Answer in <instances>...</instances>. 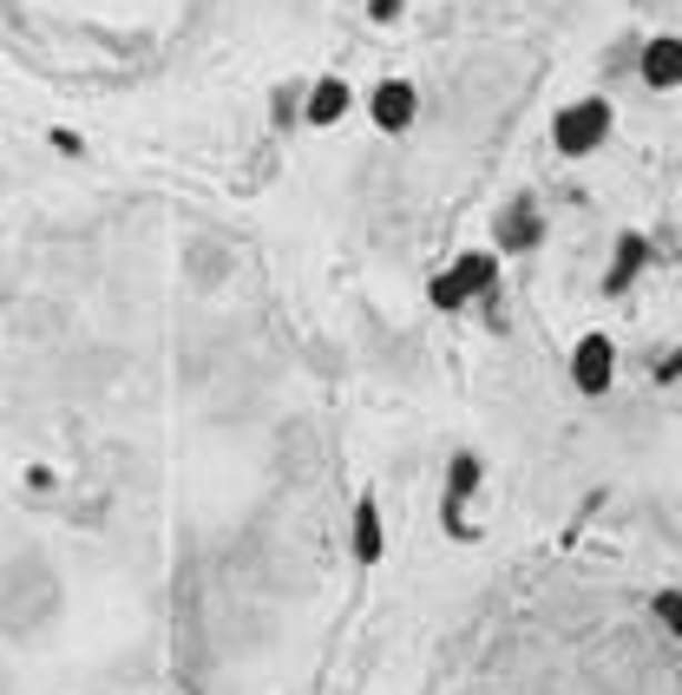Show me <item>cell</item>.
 Returning a JSON list of instances; mask_svg holds the SVG:
<instances>
[{
	"label": "cell",
	"instance_id": "7c38bea8",
	"mask_svg": "<svg viewBox=\"0 0 682 695\" xmlns=\"http://www.w3.org/2000/svg\"><path fill=\"white\" fill-rule=\"evenodd\" d=\"M368 13H374V20H394V13H401V0H368Z\"/></svg>",
	"mask_w": 682,
	"mask_h": 695
},
{
	"label": "cell",
	"instance_id": "ba28073f",
	"mask_svg": "<svg viewBox=\"0 0 682 695\" xmlns=\"http://www.w3.org/2000/svg\"><path fill=\"white\" fill-rule=\"evenodd\" d=\"M643 256H650V250H643V236H616V263H611V276H604V289H630V276H636V270H643Z\"/></svg>",
	"mask_w": 682,
	"mask_h": 695
},
{
	"label": "cell",
	"instance_id": "7a4b0ae2",
	"mask_svg": "<svg viewBox=\"0 0 682 695\" xmlns=\"http://www.w3.org/2000/svg\"><path fill=\"white\" fill-rule=\"evenodd\" d=\"M492 270H499V263H492L485 250H479V256H460V263H453L447 276H433V289H427V295H433L440 309H460L467 295H479V289H492Z\"/></svg>",
	"mask_w": 682,
	"mask_h": 695
},
{
	"label": "cell",
	"instance_id": "9c48e42d",
	"mask_svg": "<svg viewBox=\"0 0 682 695\" xmlns=\"http://www.w3.org/2000/svg\"><path fill=\"white\" fill-rule=\"evenodd\" d=\"M354 557H361V564L381 557V512H374L368 498H361V512H354Z\"/></svg>",
	"mask_w": 682,
	"mask_h": 695
},
{
	"label": "cell",
	"instance_id": "52a82bcc",
	"mask_svg": "<svg viewBox=\"0 0 682 695\" xmlns=\"http://www.w3.org/2000/svg\"><path fill=\"white\" fill-rule=\"evenodd\" d=\"M341 112H348V85H341V79H315V92H309V125H335Z\"/></svg>",
	"mask_w": 682,
	"mask_h": 695
},
{
	"label": "cell",
	"instance_id": "6da1fadb",
	"mask_svg": "<svg viewBox=\"0 0 682 695\" xmlns=\"http://www.w3.org/2000/svg\"><path fill=\"white\" fill-rule=\"evenodd\" d=\"M551 139H558L564 158L598 151V144L611 139V99H578V105H564V112H558V125H551Z\"/></svg>",
	"mask_w": 682,
	"mask_h": 695
},
{
	"label": "cell",
	"instance_id": "5b68a950",
	"mask_svg": "<svg viewBox=\"0 0 682 695\" xmlns=\"http://www.w3.org/2000/svg\"><path fill=\"white\" fill-rule=\"evenodd\" d=\"M643 79L650 85H682V40H670V33H656L650 47H643Z\"/></svg>",
	"mask_w": 682,
	"mask_h": 695
},
{
	"label": "cell",
	"instance_id": "8992f818",
	"mask_svg": "<svg viewBox=\"0 0 682 695\" xmlns=\"http://www.w3.org/2000/svg\"><path fill=\"white\" fill-rule=\"evenodd\" d=\"M532 243H539V210H532V198H519L499 216V250H532Z\"/></svg>",
	"mask_w": 682,
	"mask_h": 695
},
{
	"label": "cell",
	"instance_id": "277c9868",
	"mask_svg": "<svg viewBox=\"0 0 682 695\" xmlns=\"http://www.w3.org/2000/svg\"><path fill=\"white\" fill-rule=\"evenodd\" d=\"M413 105H420V99H413L408 79H388V85L374 92V125H381V132H408V125H413Z\"/></svg>",
	"mask_w": 682,
	"mask_h": 695
},
{
	"label": "cell",
	"instance_id": "3957f363",
	"mask_svg": "<svg viewBox=\"0 0 682 695\" xmlns=\"http://www.w3.org/2000/svg\"><path fill=\"white\" fill-rule=\"evenodd\" d=\"M611 374H616V348L604 342V335H584L578 354H571V381H578L584 394H604V387H611Z\"/></svg>",
	"mask_w": 682,
	"mask_h": 695
},
{
	"label": "cell",
	"instance_id": "8fae6325",
	"mask_svg": "<svg viewBox=\"0 0 682 695\" xmlns=\"http://www.w3.org/2000/svg\"><path fill=\"white\" fill-rule=\"evenodd\" d=\"M656 381H682V348L670 354V361H663V367H656Z\"/></svg>",
	"mask_w": 682,
	"mask_h": 695
},
{
	"label": "cell",
	"instance_id": "30bf717a",
	"mask_svg": "<svg viewBox=\"0 0 682 695\" xmlns=\"http://www.w3.org/2000/svg\"><path fill=\"white\" fill-rule=\"evenodd\" d=\"M656 617L682 636V591H663V597H656Z\"/></svg>",
	"mask_w": 682,
	"mask_h": 695
}]
</instances>
